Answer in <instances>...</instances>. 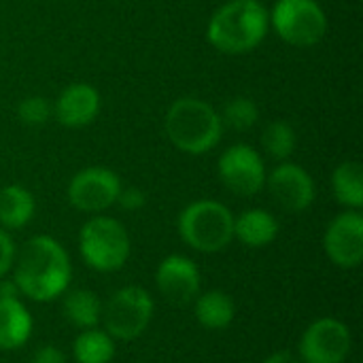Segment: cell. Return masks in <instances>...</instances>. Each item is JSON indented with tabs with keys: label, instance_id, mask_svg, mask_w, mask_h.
<instances>
[{
	"label": "cell",
	"instance_id": "obj_1",
	"mask_svg": "<svg viewBox=\"0 0 363 363\" xmlns=\"http://www.w3.org/2000/svg\"><path fill=\"white\" fill-rule=\"evenodd\" d=\"M13 268V281L19 294L32 302H53L66 294L72 279L68 251L55 238L45 234L26 240L15 255Z\"/></svg>",
	"mask_w": 363,
	"mask_h": 363
},
{
	"label": "cell",
	"instance_id": "obj_2",
	"mask_svg": "<svg viewBox=\"0 0 363 363\" xmlns=\"http://www.w3.org/2000/svg\"><path fill=\"white\" fill-rule=\"evenodd\" d=\"M268 28L270 13L262 0H230L213 13L206 38L221 53L242 55L262 45Z\"/></svg>",
	"mask_w": 363,
	"mask_h": 363
},
{
	"label": "cell",
	"instance_id": "obj_3",
	"mask_svg": "<svg viewBox=\"0 0 363 363\" xmlns=\"http://www.w3.org/2000/svg\"><path fill=\"white\" fill-rule=\"evenodd\" d=\"M168 140L183 153L204 155L215 149L223 134L221 115L204 100L185 96L170 104L164 117Z\"/></svg>",
	"mask_w": 363,
	"mask_h": 363
},
{
	"label": "cell",
	"instance_id": "obj_4",
	"mask_svg": "<svg viewBox=\"0 0 363 363\" xmlns=\"http://www.w3.org/2000/svg\"><path fill=\"white\" fill-rule=\"evenodd\" d=\"M179 234L200 253H219L234 240V215L217 200H196L179 215Z\"/></svg>",
	"mask_w": 363,
	"mask_h": 363
},
{
	"label": "cell",
	"instance_id": "obj_5",
	"mask_svg": "<svg viewBox=\"0 0 363 363\" xmlns=\"http://www.w3.org/2000/svg\"><path fill=\"white\" fill-rule=\"evenodd\" d=\"M132 242L121 221L96 215L79 232V253L96 272H117L130 259Z\"/></svg>",
	"mask_w": 363,
	"mask_h": 363
},
{
	"label": "cell",
	"instance_id": "obj_6",
	"mask_svg": "<svg viewBox=\"0 0 363 363\" xmlns=\"http://www.w3.org/2000/svg\"><path fill=\"white\" fill-rule=\"evenodd\" d=\"M155 302L151 294L143 287L128 285L117 289L106 304H102V319L104 332L113 340H136L140 338L151 319H153Z\"/></svg>",
	"mask_w": 363,
	"mask_h": 363
},
{
	"label": "cell",
	"instance_id": "obj_7",
	"mask_svg": "<svg viewBox=\"0 0 363 363\" xmlns=\"http://www.w3.org/2000/svg\"><path fill=\"white\" fill-rule=\"evenodd\" d=\"M270 23L294 47H313L328 32V15L317 0H277Z\"/></svg>",
	"mask_w": 363,
	"mask_h": 363
},
{
	"label": "cell",
	"instance_id": "obj_8",
	"mask_svg": "<svg viewBox=\"0 0 363 363\" xmlns=\"http://www.w3.org/2000/svg\"><path fill=\"white\" fill-rule=\"evenodd\" d=\"M353 338L347 323L323 317L306 328L300 340L302 363H345L351 355Z\"/></svg>",
	"mask_w": 363,
	"mask_h": 363
},
{
	"label": "cell",
	"instance_id": "obj_9",
	"mask_svg": "<svg viewBox=\"0 0 363 363\" xmlns=\"http://www.w3.org/2000/svg\"><path fill=\"white\" fill-rule=\"evenodd\" d=\"M219 170V179L221 183L240 198H251L255 194H259L266 185V166L262 155L245 145H232L228 147L217 164Z\"/></svg>",
	"mask_w": 363,
	"mask_h": 363
},
{
	"label": "cell",
	"instance_id": "obj_10",
	"mask_svg": "<svg viewBox=\"0 0 363 363\" xmlns=\"http://www.w3.org/2000/svg\"><path fill=\"white\" fill-rule=\"evenodd\" d=\"M121 191L119 177L104 166H89L79 170L66 189L70 206L81 213H102L117 204Z\"/></svg>",
	"mask_w": 363,
	"mask_h": 363
},
{
	"label": "cell",
	"instance_id": "obj_11",
	"mask_svg": "<svg viewBox=\"0 0 363 363\" xmlns=\"http://www.w3.org/2000/svg\"><path fill=\"white\" fill-rule=\"evenodd\" d=\"M323 249L332 264L342 270L359 268L363 262V215L345 211L332 219L323 236Z\"/></svg>",
	"mask_w": 363,
	"mask_h": 363
},
{
	"label": "cell",
	"instance_id": "obj_12",
	"mask_svg": "<svg viewBox=\"0 0 363 363\" xmlns=\"http://www.w3.org/2000/svg\"><path fill=\"white\" fill-rule=\"evenodd\" d=\"M274 202L287 213L306 211L317 196L313 177L298 164L283 162L266 177Z\"/></svg>",
	"mask_w": 363,
	"mask_h": 363
},
{
	"label": "cell",
	"instance_id": "obj_13",
	"mask_svg": "<svg viewBox=\"0 0 363 363\" xmlns=\"http://www.w3.org/2000/svg\"><path fill=\"white\" fill-rule=\"evenodd\" d=\"M200 270L185 255H168L155 270V285L166 302L185 306L200 296Z\"/></svg>",
	"mask_w": 363,
	"mask_h": 363
},
{
	"label": "cell",
	"instance_id": "obj_14",
	"mask_svg": "<svg viewBox=\"0 0 363 363\" xmlns=\"http://www.w3.org/2000/svg\"><path fill=\"white\" fill-rule=\"evenodd\" d=\"M53 113L66 128H85L100 113V94L87 83H72L60 94Z\"/></svg>",
	"mask_w": 363,
	"mask_h": 363
},
{
	"label": "cell",
	"instance_id": "obj_15",
	"mask_svg": "<svg viewBox=\"0 0 363 363\" xmlns=\"http://www.w3.org/2000/svg\"><path fill=\"white\" fill-rule=\"evenodd\" d=\"M32 315L19 298H0V351H17L32 336Z\"/></svg>",
	"mask_w": 363,
	"mask_h": 363
},
{
	"label": "cell",
	"instance_id": "obj_16",
	"mask_svg": "<svg viewBox=\"0 0 363 363\" xmlns=\"http://www.w3.org/2000/svg\"><path fill=\"white\" fill-rule=\"evenodd\" d=\"M279 236V221L272 213L264 208L245 211L240 217H234V238H238L245 247L262 249L274 242Z\"/></svg>",
	"mask_w": 363,
	"mask_h": 363
},
{
	"label": "cell",
	"instance_id": "obj_17",
	"mask_svg": "<svg viewBox=\"0 0 363 363\" xmlns=\"http://www.w3.org/2000/svg\"><path fill=\"white\" fill-rule=\"evenodd\" d=\"M36 211L34 196L21 185H6L0 189V225L2 230L26 228Z\"/></svg>",
	"mask_w": 363,
	"mask_h": 363
},
{
	"label": "cell",
	"instance_id": "obj_18",
	"mask_svg": "<svg viewBox=\"0 0 363 363\" xmlns=\"http://www.w3.org/2000/svg\"><path fill=\"white\" fill-rule=\"evenodd\" d=\"M194 315L198 323L206 330H225L236 317V306L225 291L213 289L196 298Z\"/></svg>",
	"mask_w": 363,
	"mask_h": 363
},
{
	"label": "cell",
	"instance_id": "obj_19",
	"mask_svg": "<svg viewBox=\"0 0 363 363\" xmlns=\"http://www.w3.org/2000/svg\"><path fill=\"white\" fill-rule=\"evenodd\" d=\"M64 317L70 325L79 328V330H89V328H98L100 319H102V302L100 298L89 291V289H74L68 291L64 298Z\"/></svg>",
	"mask_w": 363,
	"mask_h": 363
},
{
	"label": "cell",
	"instance_id": "obj_20",
	"mask_svg": "<svg viewBox=\"0 0 363 363\" xmlns=\"http://www.w3.org/2000/svg\"><path fill=\"white\" fill-rule=\"evenodd\" d=\"M332 187L336 200L351 208L359 211L363 206V170L359 162H342L332 174Z\"/></svg>",
	"mask_w": 363,
	"mask_h": 363
},
{
	"label": "cell",
	"instance_id": "obj_21",
	"mask_svg": "<svg viewBox=\"0 0 363 363\" xmlns=\"http://www.w3.org/2000/svg\"><path fill=\"white\" fill-rule=\"evenodd\" d=\"M72 353L77 363H111L115 357V340L104 330L89 328L74 338Z\"/></svg>",
	"mask_w": 363,
	"mask_h": 363
},
{
	"label": "cell",
	"instance_id": "obj_22",
	"mask_svg": "<svg viewBox=\"0 0 363 363\" xmlns=\"http://www.w3.org/2000/svg\"><path fill=\"white\" fill-rule=\"evenodd\" d=\"M262 143H264V149H266V153L270 157H274L279 162H285L296 151L298 138H296V130L291 128V123H287V121H272L264 130Z\"/></svg>",
	"mask_w": 363,
	"mask_h": 363
},
{
	"label": "cell",
	"instance_id": "obj_23",
	"mask_svg": "<svg viewBox=\"0 0 363 363\" xmlns=\"http://www.w3.org/2000/svg\"><path fill=\"white\" fill-rule=\"evenodd\" d=\"M259 119V108L255 104V100L247 98V96H236L232 98L225 108H223V115H221V121L225 125H230L232 130H238V132H245V130H251Z\"/></svg>",
	"mask_w": 363,
	"mask_h": 363
},
{
	"label": "cell",
	"instance_id": "obj_24",
	"mask_svg": "<svg viewBox=\"0 0 363 363\" xmlns=\"http://www.w3.org/2000/svg\"><path fill=\"white\" fill-rule=\"evenodd\" d=\"M17 115L23 123L28 125H43L51 119L53 115V106L47 98L43 96H30L26 100L19 102L17 106Z\"/></svg>",
	"mask_w": 363,
	"mask_h": 363
},
{
	"label": "cell",
	"instance_id": "obj_25",
	"mask_svg": "<svg viewBox=\"0 0 363 363\" xmlns=\"http://www.w3.org/2000/svg\"><path fill=\"white\" fill-rule=\"evenodd\" d=\"M15 255H17V247H15L13 238L9 236L6 230L0 228V279H4L9 274V270L13 268Z\"/></svg>",
	"mask_w": 363,
	"mask_h": 363
},
{
	"label": "cell",
	"instance_id": "obj_26",
	"mask_svg": "<svg viewBox=\"0 0 363 363\" xmlns=\"http://www.w3.org/2000/svg\"><path fill=\"white\" fill-rule=\"evenodd\" d=\"M145 194L138 189V187H121L119 191V198H117V204H121V208L125 211H138L145 206Z\"/></svg>",
	"mask_w": 363,
	"mask_h": 363
},
{
	"label": "cell",
	"instance_id": "obj_27",
	"mask_svg": "<svg viewBox=\"0 0 363 363\" xmlns=\"http://www.w3.org/2000/svg\"><path fill=\"white\" fill-rule=\"evenodd\" d=\"M30 363H66V355L62 353V349H57L53 345H45V347L36 349Z\"/></svg>",
	"mask_w": 363,
	"mask_h": 363
},
{
	"label": "cell",
	"instance_id": "obj_28",
	"mask_svg": "<svg viewBox=\"0 0 363 363\" xmlns=\"http://www.w3.org/2000/svg\"><path fill=\"white\" fill-rule=\"evenodd\" d=\"M264 363H302V362H300L294 353H289V351H277V353L268 355Z\"/></svg>",
	"mask_w": 363,
	"mask_h": 363
},
{
	"label": "cell",
	"instance_id": "obj_29",
	"mask_svg": "<svg viewBox=\"0 0 363 363\" xmlns=\"http://www.w3.org/2000/svg\"><path fill=\"white\" fill-rule=\"evenodd\" d=\"M19 296L21 294H19V289H17L13 279L11 281H2L0 279V298H19Z\"/></svg>",
	"mask_w": 363,
	"mask_h": 363
}]
</instances>
